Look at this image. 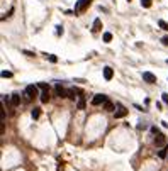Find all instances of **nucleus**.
I'll return each instance as SVG.
<instances>
[{"mask_svg": "<svg viewBox=\"0 0 168 171\" xmlns=\"http://www.w3.org/2000/svg\"><path fill=\"white\" fill-rule=\"evenodd\" d=\"M151 132L156 135V137H155V146H156V148H161V146H168V144H167V137H165V134H163V132H160V129H158V127H151Z\"/></svg>", "mask_w": 168, "mask_h": 171, "instance_id": "nucleus-1", "label": "nucleus"}, {"mask_svg": "<svg viewBox=\"0 0 168 171\" xmlns=\"http://www.w3.org/2000/svg\"><path fill=\"white\" fill-rule=\"evenodd\" d=\"M24 95H26L27 100H32V98H36L37 95H41V93H39L37 85H27V87H26V90H24Z\"/></svg>", "mask_w": 168, "mask_h": 171, "instance_id": "nucleus-2", "label": "nucleus"}, {"mask_svg": "<svg viewBox=\"0 0 168 171\" xmlns=\"http://www.w3.org/2000/svg\"><path fill=\"white\" fill-rule=\"evenodd\" d=\"M90 3H92V0H78V2L75 3V12H76V14H80V12L87 10Z\"/></svg>", "mask_w": 168, "mask_h": 171, "instance_id": "nucleus-3", "label": "nucleus"}, {"mask_svg": "<svg viewBox=\"0 0 168 171\" xmlns=\"http://www.w3.org/2000/svg\"><path fill=\"white\" fill-rule=\"evenodd\" d=\"M128 115V109H124L122 105H117V109L114 110V117L115 119H122V117H126Z\"/></svg>", "mask_w": 168, "mask_h": 171, "instance_id": "nucleus-4", "label": "nucleus"}, {"mask_svg": "<svg viewBox=\"0 0 168 171\" xmlns=\"http://www.w3.org/2000/svg\"><path fill=\"white\" fill-rule=\"evenodd\" d=\"M55 92H56V95L59 97V98H65V97H68V90H65L59 83H56L55 85Z\"/></svg>", "mask_w": 168, "mask_h": 171, "instance_id": "nucleus-5", "label": "nucleus"}, {"mask_svg": "<svg viewBox=\"0 0 168 171\" xmlns=\"http://www.w3.org/2000/svg\"><path fill=\"white\" fill-rule=\"evenodd\" d=\"M143 80H144L146 83H156V81H158L156 76L153 75V73H149V71H143Z\"/></svg>", "mask_w": 168, "mask_h": 171, "instance_id": "nucleus-6", "label": "nucleus"}, {"mask_svg": "<svg viewBox=\"0 0 168 171\" xmlns=\"http://www.w3.org/2000/svg\"><path fill=\"white\" fill-rule=\"evenodd\" d=\"M105 102H107L105 95H95L92 98V105H100V103H105Z\"/></svg>", "mask_w": 168, "mask_h": 171, "instance_id": "nucleus-7", "label": "nucleus"}, {"mask_svg": "<svg viewBox=\"0 0 168 171\" xmlns=\"http://www.w3.org/2000/svg\"><path fill=\"white\" fill-rule=\"evenodd\" d=\"M112 76H114V70H112L111 66H105L104 68V78L109 81V80H112Z\"/></svg>", "mask_w": 168, "mask_h": 171, "instance_id": "nucleus-8", "label": "nucleus"}, {"mask_svg": "<svg viewBox=\"0 0 168 171\" xmlns=\"http://www.w3.org/2000/svg\"><path fill=\"white\" fill-rule=\"evenodd\" d=\"M19 103H20V95L14 93V95L10 97V105L12 107H19Z\"/></svg>", "mask_w": 168, "mask_h": 171, "instance_id": "nucleus-9", "label": "nucleus"}, {"mask_svg": "<svg viewBox=\"0 0 168 171\" xmlns=\"http://www.w3.org/2000/svg\"><path fill=\"white\" fill-rule=\"evenodd\" d=\"M39 98H41V102H43V103H48V102H49V98H51V97H49V90H43V93H41Z\"/></svg>", "mask_w": 168, "mask_h": 171, "instance_id": "nucleus-10", "label": "nucleus"}, {"mask_svg": "<svg viewBox=\"0 0 168 171\" xmlns=\"http://www.w3.org/2000/svg\"><path fill=\"white\" fill-rule=\"evenodd\" d=\"M102 29V20L100 19H95L93 20V27H92V32H99Z\"/></svg>", "mask_w": 168, "mask_h": 171, "instance_id": "nucleus-11", "label": "nucleus"}, {"mask_svg": "<svg viewBox=\"0 0 168 171\" xmlns=\"http://www.w3.org/2000/svg\"><path fill=\"white\" fill-rule=\"evenodd\" d=\"M76 109H80V110L85 109V98H83V95L78 98V102H76Z\"/></svg>", "mask_w": 168, "mask_h": 171, "instance_id": "nucleus-12", "label": "nucleus"}, {"mask_svg": "<svg viewBox=\"0 0 168 171\" xmlns=\"http://www.w3.org/2000/svg\"><path fill=\"white\" fill-rule=\"evenodd\" d=\"M104 109H105V110H109V112H112V110H114V103H112L111 100H107V102L104 103Z\"/></svg>", "mask_w": 168, "mask_h": 171, "instance_id": "nucleus-13", "label": "nucleus"}, {"mask_svg": "<svg viewBox=\"0 0 168 171\" xmlns=\"http://www.w3.org/2000/svg\"><path fill=\"white\" fill-rule=\"evenodd\" d=\"M158 156H160L161 159H165V158L168 156V146H165V149H161V151L158 152Z\"/></svg>", "mask_w": 168, "mask_h": 171, "instance_id": "nucleus-14", "label": "nucleus"}, {"mask_svg": "<svg viewBox=\"0 0 168 171\" xmlns=\"http://www.w3.org/2000/svg\"><path fill=\"white\" fill-rule=\"evenodd\" d=\"M31 115H32V119H39V115H41V110L39 109H32V112H31Z\"/></svg>", "mask_w": 168, "mask_h": 171, "instance_id": "nucleus-15", "label": "nucleus"}, {"mask_svg": "<svg viewBox=\"0 0 168 171\" xmlns=\"http://www.w3.org/2000/svg\"><path fill=\"white\" fill-rule=\"evenodd\" d=\"M112 41V34L111 32H104V42H111Z\"/></svg>", "mask_w": 168, "mask_h": 171, "instance_id": "nucleus-16", "label": "nucleus"}, {"mask_svg": "<svg viewBox=\"0 0 168 171\" xmlns=\"http://www.w3.org/2000/svg\"><path fill=\"white\" fill-rule=\"evenodd\" d=\"M158 25H160L163 31H168V22H165V20H160V22H158Z\"/></svg>", "mask_w": 168, "mask_h": 171, "instance_id": "nucleus-17", "label": "nucleus"}, {"mask_svg": "<svg viewBox=\"0 0 168 171\" xmlns=\"http://www.w3.org/2000/svg\"><path fill=\"white\" fill-rule=\"evenodd\" d=\"M141 5L146 7V9H149V7H151V0H141Z\"/></svg>", "mask_w": 168, "mask_h": 171, "instance_id": "nucleus-18", "label": "nucleus"}, {"mask_svg": "<svg viewBox=\"0 0 168 171\" xmlns=\"http://www.w3.org/2000/svg\"><path fill=\"white\" fill-rule=\"evenodd\" d=\"M37 88H41V90H49V85H46V83H37Z\"/></svg>", "mask_w": 168, "mask_h": 171, "instance_id": "nucleus-19", "label": "nucleus"}, {"mask_svg": "<svg viewBox=\"0 0 168 171\" xmlns=\"http://www.w3.org/2000/svg\"><path fill=\"white\" fill-rule=\"evenodd\" d=\"M48 59H49L51 63H56V61H58V58H56L55 54H48Z\"/></svg>", "mask_w": 168, "mask_h": 171, "instance_id": "nucleus-20", "label": "nucleus"}, {"mask_svg": "<svg viewBox=\"0 0 168 171\" xmlns=\"http://www.w3.org/2000/svg\"><path fill=\"white\" fill-rule=\"evenodd\" d=\"M2 76H3V78H10L12 73H10V71H2Z\"/></svg>", "mask_w": 168, "mask_h": 171, "instance_id": "nucleus-21", "label": "nucleus"}, {"mask_svg": "<svg viewBox=\"0 0 168 171\" xmlns=\"http://www.w3.org/2000/svg\"><path fill=\"white\" fill-rule=\"evenodd\" d=\"M161 98H163V102L168 105V93H163V95H161Z\"/></svg>", "mask_w": 168, "mask_h": 171, "instance_id": "nucleus-22", "label": "nucleus"}, {"mask_svg": "<svg viewBox=\"0 0 168 171\" xmlns=\"http://www.w3.org/2000/svg\"><path fill=\"white\" fill-rule=\"evenodd\" d=\"M56 34L59 36V34H63V27L61 25H58V29H56Z\"/></svg>", "mask_w": 168, "mask_h": 171, "instance_id": "nucleus-23", "label": "nucleus"}, {"mask_svg": "<svg viewBox=\"0 0 168 171\" xmlns=\"http://www.w3.org/2000/svg\"><path fill=\"white\" fill-rule=\"evenodd\" d=\"M161 42H163V44H165V46H168V36H165V38L161 39Z\"/></svg>", "mask_w": 168, "mask_h": 171, "instance_id": "nucleus-24", "label": "nucleus"}, {"mask_svg": "<svg viewBox=\"0 0 168 171\" xmlns=\"http://www.w3.org/2000/svg\"><path fill=\"white\" fill-rule=\"evenodd\" d=\"M167 163H168V156H167Z\"/></svg>", "mask_w": 168, "mask_h": 171, "instance_id": "nucleus-25", "label": "nucleus"}, {"mask_svg": "<svg viewBox=\"0 0 168 171\" xmlns=\"http://www.w3.org/2000/svg\"><path fill=\"white\" fill-rule=\"evenodd\" d=\"M128 2H131V0H128Z\"/></svg>", "mask_w": 168, "mask_h": 171, "instance_id": "nucleus-26", "label": "nucleus"}, {"mask_svg": "<svg viewBox=\"0 0 168 171\" xmlns=\"http://www.w3.org/2000/svg\"><path fill=\"white\" fill-rule=\"evenodd\" d=\"M167 63H168V59H167Z\"/></svg>", "mask_w": 168, "mask_h": 171, "instance_id": "nucleus-27", "label": "nucleus"}]
</instances>
